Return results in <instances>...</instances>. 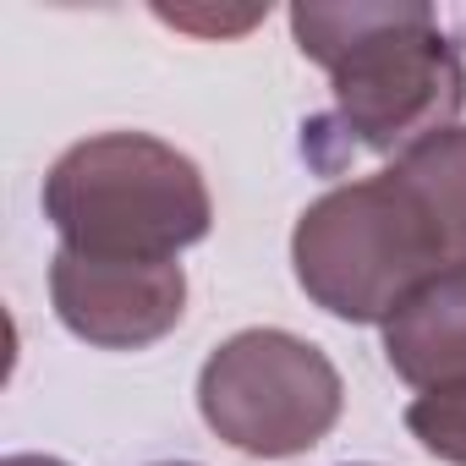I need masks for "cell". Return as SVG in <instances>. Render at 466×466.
Wrapping results in <instances>:
<instances>
[{"mask_svg": "<svg viewBox=\"0 0 466 466\" xmlns=\"http://www.w3.org/2000/svg\"><path fill=\"white\" fill-rule=\"evenodd\" d=\"M406 428L411 439L444 461V466H466V390H439V395H417L406 406Z\"/></svg>", "mask_w": 466, "mask_h": 466, "instance_id": "8", "label": "cell"}, {"mask_svg": "<svg viewBox=\"0 0 466 466\" xmlns=\"http://www.w3.org/2000/svg\"><path fill=\"white\" fill-rule=\"evenodd\" d=\"M384 362L417 395L466 390V264L433 275L384 324Z\"/></svg>", "mask_w": 466, "mask_h": 466, "instance_id": "6", "label": "cell"}, {"mask_svg": "<svg viewBox=\"0 0 466 466\" xmlns=\"http://www.w3.org/2000/svg\"><path fill=\"white\" fill-rule=\"evenodd\" d=\"M159 17H165V23H176V28H187V34H242V28H253L264 12H258V6H248L242 17H225V12H219V17H214V12H159Z\"/></svg>", "mask_w": 466, "mask_h": 466, "instance_id": "9", "label": "cell"}, {"mask_svg": "<svg viewBox=\"0 0 466 466\" xmlns=\"http://www.w3.org/2000/svg\"><path fill=\"white\" fill-rule=\"evenodd\" d=\"M45 219L88 258H181L214 225L203 170L165 137L99 132L45 176Z\"/></svg>", "mask_w": 466, "mask_h": 466, "instance_id": "3", "label": "cell"}, {"mask_svg": "<svg viewBox=\"0 0 466 466\" xmlns=\"http://www.w3.org/2000/svg\"><path fill=\"white\" fill-rule=\"evenodd\" d=\"M291 269L313 308L346 324H390L433 275L461 269L422 192L390 165L313 198L291 230Z\"/></svg>", "mask_w": 466, "mask_h": 466, "instance_id": "2", "label": "cell"}, {"mask_svg": "<svg viewBox=\"0 0 466 466\" xmlns=\"http://www.w3.org/2000/svg\"><path fill=\"white\" fill-rule=\"evenodd\" d=\"M0 466H66V461H56V455H6Z\"/></svg>", "mask_w": 466, "mask_h": 466, "instance_id": "10", "label": "cell"}, {"mask_svg": "<svg viewBox=\"0 0 466 466\" xmlns=\"http://www.w3.org/2000/svg\"><path fill=\"white\" fill-rule=\"evenodd\" d=\"M159 466H192V461H159Z\"/></svg>", "mask_w": 466, "mask_h": 466, "instance_id": "11", "label": "cell"}, {"mask_svg": "<svg viewBox=\"0 0 466 466\" xmlns=\"http://www.w3.org/2000/svg\"><path fill=\"white\" fill-rule=\"evenodd\" d=\"M291 34L335 88V105L302 127L319 170H340L351 154L400 159L422 137L461 127L466 61L417 0H302L291 6Z\"/></svg>", "mask_w": 466, "mask_h": 466, "instance_id": "1", "label": "cell"}, {"mask_svg": "<svg viewBox=\"0 0 466 466\" xmlns=\"http://www.w3.org/2000/svg\"><path fill=\"white\" fill-rule=\"evenodd\" d=\"M340 368L291 329H242L208 351L198 373V411L253 461L308 455L340 422Z\"/></svg>", "mask_w": 466, "mask_h": 466, "instance_id": "4", "label": "cell"}, {"mask_svg": "<svg viewBox=\"0 0 466 466\" xmlns=\"http://www.w3.org/2000/svg\"><path fill=\"white\" fill-rule=\"evenodd\" d=\"M395 170L422 192L428 214L439 219L444 242H450V258L466 264V127L422 137L417 148L395 159Z\"/></svg>", "mask_w": 466, "mask_h": 466, "instance_id": "7", "label": "cell"}, {"mask_svg": "<svg viewBox=\"0 0 466 466\" xmlns=\"http://www.w3.org/2000/svg\"><path fill=\"white\" fill-rule=\"evenodd\" d=\"M56 319L99 351H143L187 313V275L176 258H88L61 248L50 264Z\"/></svg>", "mask_w": 466, "mask_h": 466, "instance_id": "5", "label": "cell"}]
</instances>
